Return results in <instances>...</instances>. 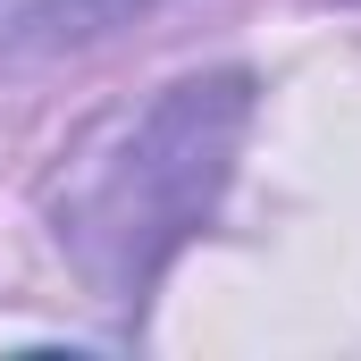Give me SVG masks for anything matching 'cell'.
Here are the masks:
<instances>
[{
	"label": "cell",
	"mask_w": 361,
	"mask_h": 361,
	"mask_svg": "<svg viewBox=\"0 0 361 361\" xmlns=\"http://www.w3.org/2000/svg\"><path fill=\"white\" fill-rule=\"evenodd\" d=\"M118 8H135V0H0V42H25V34H92Z\"/></svg>",
	"instance_id": "1"
}]
</instances>
